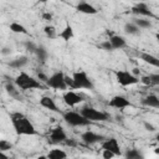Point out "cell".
Listing matches in <instances>:
<instances>
[{
	"label": "cell",
	"mask_w": 159,
	"mask_h": 159,
	"mask_svg": "<svg viewBox=\"0 0 159 159\" xmlns=\"http://www.w3.org/2000/svg\"><path fill=\"white\" fill-rule=\"evenodd\" d=\"M10 119H11L14 130L17 135H36L37 134L36 128L24 113L14 112L10 114Z\"/></svg>",
	"instance_id": "6da1fadb"
},
{
	"label": "cell",
	"mask_w": 159,
	"mask_h": 159,
	"mask_svg": "<svg viewBox=\"0 0 159 159\" xmlns=\"http://www.w3.org/2000/svg\"><path fill=\"white\" fill-rule=\"evenodd\" d=\"M15 86L19 88V91H27V89H42L45 88V86L36 78H34L32 76H30L26 72H20L15 81H14Z\"/></svg>",
	"instance_id": "7a4b0ae2"
},
{
	"label": "cell",
	"mask_w": 159,
	"mask_h": 159,
	"mask_svg": "<svg viewBox=\"0 0 159 159\" xmlns=\"http://www.w3.org/2000/svg\"><path fill=\"white\" fill-rule=\"evenodd\" d=\"M71 78H72V84H71L72 89H92L93 88V83L84 71L75 72Z\"/></svg>",
	"instance_id": "3957f363"
},
{
	"label": "cell",
	"mask_w": 159,
	"mask_h": 159,
	"mask_svg": "<svg viewBox=\"0 0 159 159\" xmlns=\"http://www.w3.org/2000/svg\"><path fill=\"white\" fill-rule=\"evenodd\" d=\"M80 113L89 122H104L109 119V116L106 112L98 111L93 107H83Z\"/></svg>",
	"instance_id": "277c9868"
},
{
	"label": "cell",
	"mask_w": 159,
	"mask_h": 159,
	"mask_svg": "<svg viewBox=\"0 0 159 159\" xmlns=\"http://www.w3.org/2000/svg\"><path fill=\"white\" fill-rule=\"evenodd\" d=\"M46 86L52 89H57V91H65L68 88L66 84V81H65V73L62 71H57V72L52 73L48 77Z\"/></svg>",
	"instance_id": "5b68a950"
},
{
	"label": "cell",
	"mask_w": 159,
	"mask_h": 159,
	"mask_svg": "<svg viewBox=\"0 0 159 159\" xmlns=\"http://www.w3.org/2000/svg\"><path fill=\"white\" fill-rule=\"evenodd\" d=\"M63 119L71 127H84V125H88L91 123L81 113L73 112V111H68V112L63 113Z\"/></svg>",
	"instance_id": "8992f818"
},
{
	"label": "cell",
	"mask_w": 159,
	"mask_h": 159,
	"mask_svg": "<svg viewBox=\"0 0 159 159\" xmlns=\"http://www.w3.org/2000/svg\"><path fill=\"white\" fill-rule=\"evenodd\" d=\"M116 78H117V82L120 84V86H132V84H137L139 82V78L137 76H134L132 72L127 71V70H119L116 72Z\"/></svg>",
	"instance_id": "52a82bcc"
},
{
	"label": "cell",
	"mask_w": 159,
	"mask_h": 159,
	"mask_svg": "<svg viewBox=\"0 0 159 159\" xmlns=\"http://www.w3.org/2000/svg\"><path fill=\"white\" fill-rule=\"evenodd\" d=\"M102 149L113 153L114 157L122 154L120 145H119V143H118V140H117L116 138H108V139H106V140L102 143Z\"/></svg>",
	"instance_id": "ba28073f"
},
{
	"label": "cell",
	"mask_w": 159,
	"mask_h": 159,
	"mask_svg": "<svg viewBox=\"0 0 159 159\" xmlns=\"http://www.w3.org/2000/svg\"><path fill=\"white\" fill-rule=\"evenodd\" d=\"M50 139H51L52 143H65L66 139H67V134H66L65 129L61 125H57V127L51 129Z\"/></svg>",
	"instance_id": "9c48e42d"
},
{
	"label": "cell",
	"mask_w": 159,
	"mask_h": 159,
	"mask_svg": "<svg viewBox=\"0 0 159 159\" xmlns=\"http://www.w3.org/2000/svg\"><path fill=\"white\" fill-rule=\"evenodd\" d=\"M63 101L67 106L70 107H73V106H77L80 104L81 102H83V97L78 93H76L75 91H67L65 92L63 94Z\"/></svg>",
	"instance_id": "30bf717a"
},
{
	"label": "cell",
	"mask_w": 159,
	"mask_h": 159,
	"mask_svg": "<svg viewBox=\"0 0 159 159\" xmlns=\"http://www.w3.org/2000/svg\"><path fill=\"white\" fill-rule=\"evenodd\" d=\"M108 104H109V107H113V108H117V109H124V108L132 106L129 99H127L123 96H114V97H112L109 99Z\"/></svg>",
	"instance_id": "8fae6325"
},
{
	"label": "cell",
	"mask_w": 159,
	"mask_h": 159,
	"mask_svg": "<svg viewBox=\"0 0 159 159\" xmlns=\"http://www.w3.org/2000/svg\"><path fill=\"white\" fill-rule=\"evenodd\" d=\"M132 12L139 16H145V17H154V14L152 12V10L148 7V5L145 2H139L137 5H134L132 7Z\"/></svg>",
	"instance_id": "7c38bea8"
},
{
	"label": "cell",
	"mask_w": 159,
	"mask_h": 159,
	"mask_svg": "<svg viewBox=\"0 0 159 159\" xmlns=\"http://www.w3.org/2000/svg\"><path fill=\"white\" fill-rule=\"evenodd\" d=\"M81 138H82V140H83L86 144H94V143L102 142V140L104 139L102 135H99V134H97V133H94V132H92V130H87V132L82 133Z\"/></svg>",
	"instance_id": "4fadbf2b"
},
{
	"label": "cell",
	"mask_w": 159,
	"mask_h": 159,
	"mask_svg": "<svg viewBox=\"0 0 159 159\" xmlns=\"http://www.w3.org/2000/svg\"><path fill=\"white\" fill-rule=\"evenodd\" d=\"M76 10H77L78 12L86 14V15H94V14L98 12V10H97L93 5H91L89 2H86V1H81V2H78L77 6H76Z\"/></svg>",
	"instance_id": "5bb4252c"
},
{
	"label": "cell",
	"mask_w": 159,
	"mask_h": 159,
	"mask_svg": "<svg viewBox=\"0 0 159 159\" xmlns=\"http://www.w3.org/2000/svg\"><path fill=\"white\" fill-rule=\"evenodd\" d=\"M40 106L46 108V109H48V111H51V112H60V109H58L57 104L55 103V101L48 96H43L40 99Z\"/></svg>",
	"instance_id": "9a60e30c"
},
{
	"label": "cell",
	"mask_w": 159,
	"mask_h": 159,
	"mask_svg": "<svg viewBox=\"0 0 159 159\" xmlns=\"http://www.w3.org/2000/svg\"><path fill=\"white\" fill-rule=\"evenodd\" d=\"M109 43L112 45L113 50H119V48H123L125 47L127 42H125V39L123 36H119V35H111L109 37Z\"/></svg>",
	"instance_id": "2e32d148"
},
{
	"label": "cell",
	"mask_w": 159,
	"mask_h": 159,
	"mask_svg": "<svg viewBox=\"0 0 159 159\" xmlns=\"http://www.w3.org/2000/svg\"><path fill=\"white\" fill-rule=\"evenodd\" d=\"M140 60H142V61H144L145 63H149L150 66L159 67V60H158V57H155V56H154V55H152V53L142 52V53H140Z\"/></svg>",
	"instance_id": "e0dca14e"
},
{
	"label": "cell",
	"mask_w": 159,
	"mask_h": 159,
	"mask_svg": "<svg viewBox=\"0 0 159 159\" xmlns=\"http://www.w3.org/2000/svg\"><path fill=\"white\" fill-rule=\"evenodd\" d=\"M48 159H66L67 158V153L63 150V149H60V148H55V149H51L47 155H46Z\"/></svg>",
	"instance_id": "ac0fdd59"
},
{
	"label": "cell",
	"mask_w": 159,
	"mask_h": 159,
	"mask_svg": "<svg viewBox=\"0 0 159 159\" xmlns=\"http://www.w3.org/2000/svg\"><path fill=\"white\" fill-rule=\"evenodd\" d=\"M143 104L152 108H159V98L155 94H149L143 99Z\"/></svg>",
	"instance_id": "d6986e66"
},
{
	"label": "cell",
	"mask_w": 159,
	"mask_h": 159,
	"mask_svg": "<svg viewBox=\"0 0 159 159\" xmlns=\"http://www.w3.org/2000/svg\"><path fill=\"white\" fill-rule=\"evenodd\" d=\"M73 29H72V26L71 25H66L65 26V29L58 34V37H61L63 41H70V40H72V37H73Z\"/></svg>",
	"instance_id": "ffe728a7"
},
{
	"label": "cell",
	"mask_w": 159,
	"mask_h": 159,
	"mask_svg": "<svg viewBox=\"0 0 159 159\" xmlns=\"http://www.w3.org/2000/svg\"><path fill=\"white\" fill-rule=\"evenodd\" d=\"M5 89H6V92H7V94H9L10 97H12L14 99H20V92H19L17 87H16L14 83L7 82V83L5 84Z\"/></svg>",
	"instance_id": "44dd1931"
},
{
	"label": "cell",
	"mask_w": 159,
	"mask_h": 159,
	"mask_svg": "<svg viewBox=\"0 0 159 159\" xmlns=\"http://www.w3.org/2000/svg\"><path fill=\"white\" fill-rule=\"evenodd\" d=\"M27 62H29V58H27L26 56H20V57L12 60L9 65H10L11 68H16V70H19V68H22Z\"/></svg>",
	"instance_id": "7402d4cb"
},
{
	"label": "cell",
	"mask_w": 159,
	"mask_h": 159,
	"mask_svg": "<svg viewBox=\"0 0 159 159\" xmlns=\"http://www.w3.org/2000/svg\"><path fill=\"white\" fill-rule=\"evenodd\" d=\"M125 159H144V155L139 149L132 148L125 152Z\"/></svg>",
	"instance_id": "603a6c76"
},
{
	"label": "cell",
	"mask_w": 159,
	"mask_h": 159,
	"mask_svg": "<svg viewBox=\"0 0 159 159\" xmlns=\"http://www.w3.org/2000/svg\"><path fill=\"white\" fill-rule=\"evenodd\" d=\"M10 30L15 34H24V35H29V31L26 30V27L24 25H21L20 22H11L10 24Z\"/></svg>",
	"instance_id": "cb8c5ba5"
},
{
	"label": "cell",
	"mask_w": 159,
	"mask_h": 159,
	"mask_svg": "<svg viewBox=\"0 0 159 159\" xmlns=\"http://www.w3.org/2000/svg\"><path fill=\"white\" fill-rule=\"evenodd\" d=\"M35 53H36L39 61H41V62H45V61L47 60V57H48V52H47V50H46L45 47H42V46H37Z\"/></svg>",
	"instance_id": "d4e9b609"
},
{
	"label": "cell",
	"mask_w": 159,
	"mask_h": 159,
	"mask_svg": "<svg viewBox=\"0 0 159 159\" xmlns=\"http://www.w3.org/2000/svg\"><path fill=\"white\" fill-rule=\"evenodd\" d=\"M133 24L138 27V29H150L152 27V22L149 20H145V19H134Z\"/></svg>",
	"instance_id": "484cf974"
},
{
	"label": "cell",
	"mask_w": 159,
	"mask_h": 159,
	"mask_svg": "<svg viewBox=\"0 0 159 159\" xmlns=\"http://www.w3.org/2000/svg\"><path fill=\"white\" fill-rule=\"evenodd\" d=\"M124 31L129 35H137L139 32V29L133 24V22H127L124 25Z\"/></svg>",
	"instance_id": "4316f807"
},
{
	"label": "cell",
	"mask_w": 159,
	"mask_h": 159,
	"mask_svg": "<svg viewBox=\"0 0 159 159\" xmlns=\"http://www.w3.org/2000/svg\"><path fill=\"white\" fill-rule=\"evenodd\" d=\"M43 31H45V35L48 37V39H55L56 36H57V34H56V29L53 27V26H51V25H46L45 27H43Z\"/></svg>",
	"instance_id": "83f0119b"
},
{
	"label": "cell",
	"mask_w": 159,
	"mask_h": 159,
	"mask_svg": "<svg viewBox=\"0 0 159 159\" xmlns=\"http://www.w3.org/2000/svg\"><path fill=\"white\" fill-rule=\"evenodd\" d=\"M10 149H12V143H10L6 139H0V150L5 153V152H7Z\"/></svg>",
	"instance_id": "f1b7e54d"
},
{
	"label": "cell",
	"mask_w": 159,
	"mask_h": 159,
	"mask_svg": "<svg viewBox=\"0 0 159 159\" xmlns=\"http://www.w3.org/2000/svg\"><path fill=\"white\" fill-rule=\"evenodd\" d=\"M149 77V81H150V86H158L159 84V75L158 73H150L148 75Z\"/></svg>",
	"instance_id": "f546056e"
},
{
	"label": "cell",
	"mask_w": 159,
	"mask_h": 159,
	"mask_svg": "<svg viewBox=\"0 0 159 159\" xmlns=\"http://www.w3.org/2000/svg\"><path fill=\"white\" fill-rule=\"evenodd\" d=\"M25 47H26L27 51L34 52V53H35V51H36V48H37V46H36L32 41H26V42H25Z\"/></svg>",
	"instance_id": "4dcf8cb0"
},
{
	"label": "cell",
	"mask_w": 159,
	"mask_h": 159,
	"mask_svg": "<svg viewBox=\"0 0 159 159\" xmlns=\"http://www.w3.org/2000/svg\"><path fill=\"white\" fill-rule=\"evenodd\" d=\"M101 47H102L103 50H106V51H113V47H112V45L109 43L108 40H107V41H103V42L101 43Z\"/></svg>",
	"instance_id": "1f68e13d"
},
{
	"label": "cell",
	"mask_w": 159,
	"mask_h": 159,
	"mask_svg": "<svg viewBox=\"0 0 159 159\" xmlns=\"http://www.w3.org/2000/svg\"><path fill=\"white\" fill-rule=\"evenodd\" d=\"M37 78H39L40 82H47L48 76H46L43 72H37Z\"/></svg>",
	"instance_id": "d6a6232c"
},
{
	"label": "cell",
	"mask_w": 159,
	"mask_h": 159,
	"mask_svg": "<svg viewBox=\"0 0 159 159\" xmlns=\"http://www.w3.org/2000/svg\"><path fill=\"white\" fill-rule=\"evenodd\" d=\"M102 157H103V159H112V158L114 157V154L111 153V152H108V150H104V149H103V152H102Z\"/></svg>",
	"instance_id": "836d02e7"
},
{
	"label": "cell",
	"mask_w": 159,
	"mask_h": 159,
	"mask_svg": "<svg viewBox=\"0 0 159 159\" xmlns=\"http://www.w3.org/2000/svg\"><path fill=\"white\" fill-rule=\"evenodd\" d=\"M42 19H43L45 21H51V20H52V14H50V12H43V14H42Z\"/></svg>",
	"instance_id": "e575fe53"
},
{
	"label": "cell",
	"mask_w": 159,
	"mask_h": 159,
	"mask_svg": "<svg viewBox=\"0 0 159 159\" xmlns=\"http://www.w3.org/2000/svg\"><path fill=\"white\" fill-rule=\"evenodd\" d=\"M144 127H145V129L149 130V132H154V130H155V127H154L153 124H150V123H147V122H145V123H144Z\"/></svg>",
	"instance_id": "d590c367"
},
{
	"label": "cell",
	"mask_w": 159,
	"mask_h": 159,
	"mask_svg": "<svg viewBox=\"0 0 159 159\" xmlns=\"http://www.w3.org/2000/svg\"><path fill=\"white\" fill-rule=\"evenodd\" d=\"M67 145H70V147H73V145H76V142L75 140H72V139H66V142H65Z\"/></svg>",
	"instance_id": "8d00e7d4"
},
{
	"label": "cell",
	"mask_w": 159,
	"mask_h": 159,
	"mask_svg": "<svg viewBox=\"0 0 159 159\" xmlns=\"http://www.w3.org/2000/svg\"><path fill=\"white\" fill-rule=\"evenodd\" d=\"M0 159H9V158H7V155H6L4 152L0 150Z\"/></svg>",
	"instance_id": "74e56055"
},
{
	"label": "cell",
	"mask_w": 159,
	"mask_h": 159,
	"mask_svg": "<svg viewBox=\"0 0 159 159\" xmlns=\"http://www.w3.org/2000/svg\"><path fill=\"white\" fill-rule=\"evenodd\" d=\"M36 159H48V158H47L46 155H40V157H37Z\"/></svg>",
	"instance_id": "f35d334b"
},
{
	"label": "cell",
	"mask_w": 159,
	"mask_h": 159,
	"mask_svg": "<svg viewBox=\"0 0 159 159\" xmlns=\"http://www.w3.org/2000/svg\"><path fill=\"white\" fill-rule=\"evenodd\" d=\"M9 52H10V50H9V48H4V51H2V53H4V55H6V53H9Z\"/></svg>",
	"instance_id": "ab89813d"
}]
</instances>
